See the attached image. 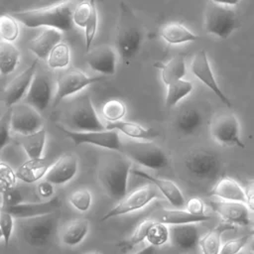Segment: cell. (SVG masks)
Wrapping results in <instances>:
<instances>
[{
  "instance_id": "obj_1",
  "label": "cell",
  "mask_w": 254,
  "mask_h": 254,
  "mask_svg": "<svg viewBox=\"0 0 254 254\" xmlns=\"http://www.w3.org/2000/svg\"><path fill=\"white\" fill-rule=\"evenodd\" d=\"M131 159L124 153L113 151L103 154L97 165V180L107 195L120 200L127 194Z\"/></svg>"
},
{
  "instance_id": "obj_2",
  "label": "cell",
  "mask_w": 254,
  "mask_h": 254,
  "mask_svg": "<svg viewBox=\"0 0 254 254\" xmlns=\"http://www.w3.org/2000/svg\"><path fill=\"white\" fill-rule=\"evenodd\" d=\"M77 3V0H65L50 8L17 11L13 16L28 28L47 27L68 32L73 29L72 15Z\"/></svg>"
},
{
  "instance_id": "obj_3",
  "label": "cell",
  "mask_w": 254,
  "mask_h": 254,
  "mask_svg": "<svg viewBox=\"0 0 254 254\" xmlns=\"http://www.w3.org/2000/svg\"><path fill=\"white\" fill-rule=\"evenodd\" d=\"M59 222V210L34 217L18 218V235L31 247H46L53 241L58 231Z\"/></svg>"
},
{
  "instance_id": "obj_4",
  "label": "cell",
  "mask_w": 254,
  "mask_h": 254,
  "mask_svg": "<svg viewBox=\"0 0 254 254\" xmlns=\"http://www.w3.org/2000/svg\"><path fill=\"white\" fill-rule=\"evenodd\" d=\"M119 8L115 47L121 59L128 63L140 50L143 42V32L131 8L124 2L120 3Z\"/></svg>"
},
{
  "instance_id": "obj_5",
  "label": "cell",
  "mask_w": 254,
  "mask_h": 254,
  "mask_svg": "<svg viewBox=\"0 0 254 254\" xmlns=\"http://www.w3.org/2000/svg\"><path fill=\"white\" fill-rule=\"evenodd\" d=\"M239 27L237 13L228 5L209 0L205 7L204 29L207 33L221 39H227Z\"/></svg>"
},
{
  "instance_id": "obj_6",
  "label": "cell",
  "mask_w": 254,
  "mask_h": 254,
  "mask_svg": "<svg viewBox=\"0 0 254 254\" xmlns=\"http://www.w3.org/2000/svg\"><path fill=\"white\" fill-rule=\"evenodd\" d=\"M67 125L76 131L104 130L105 126L98 118L88 94L75 98L66 108Z\"/></svg>"
},
{
  "instance_id": "obj_7",
  "label": "cell",
  "mask_w": 254,
  "mask_h": 254,
  "mask_svg": "<svg viewBox=\"0 0 254 254\" xmlns=\"http://www.w3.org/2000/svg\"><path fill=\"white\" fill-rule=\"evenodd\" d=\"M124 153L129 159L151 170H162L169 165V158L164 150L151 142L130 140L123 143Z\"/></svg>"
},
{
  "instance_id": "obj_8",
  "label": "cell",
  "mask_w": 254,
  "mask_h": 254,
  "mask_svg": "<svg viewBox=\"0 0 254 254\" xmlns=\"http://www.w3.org/2000/svg\"><path fill=\"white\" fill-rule=\"evenodd\" d=\"M185 167L189 174L201 181L216 180L221 172L219 158L205 149L190 152L185 159Z\"/></svg>"
},
{
  "instance_id": "obj_9",
  "label": "cell",
  "mask_w": 254,
  "mask_h": 254,
  "mask_svg": "<svg viewBox=\"0 0 254 254\" xmlns=\"http://www.w3.org/2000/svg\"><path fill=\"white\" fill-rule=\"evenodd\" d=\"M102 79H104V74L89 76L76 67H69L63 70L57 78V88L53 99V106H57L65 97L80 91L92 83L101 81Z\"/></svg>"
},
{
  "instance_id": "obj_10",
  "label": "cell",
  "mask_w": 254,
  "mask_h": 254,
  "mask_svg": "<svg viewBox=\"0 0 254 254\" xmlns=\"http://www.w3.org/2000/svg\"><path fill=\"white\" fill-rule=\"evenodd\" d=\"M58 128L68 137L75 146L81 144H90L107 150L119 151L123 150V142L120 140L117 130H96V131H76L67 129L59 125Z\"/></svg>"
},
{
  "instance_id": "obj_11",
  "label": "cell",
  "mask_w": 254,
  "mask_h": 254,
  "mask_svg": "<svg viewBox=\"0 0 254 254\" xmlns=\"http://www.w3.org/2000/svg\"><path fill=\"white\" fill-rule=\"evenodd\" d=\"M156 198H160L158 188L152 183L145 185L133 190L129 194H126L122 199L119 200V202L115 206L109 209L100 218V221H105L112 217H116L141 209Z\"/></svg>"
},
{
  "instance_id": "obj_12",
  "label": "cell",
  "mask_w": 254,
  "mask_h": 254,
  "mask_svg": "<svg viewBox=\"0 0 254 254\" xmlns=\"http://www.w3.org/2000/svg\"><path fill=\"white\" fill-rule=\"evenodd\" d=\"M209 131L211 138L221 146L245 148V144L240 137L238 119L233 113H223L215 116L210 123Z\"/></svg>"
},
{
  "instance_id": "obj_13",
  "label": "cell",
  "mask_w": 254,
  "mask_h": 254,
  "mask_svg": "<svg viewBox=\"0 0 254 254\" xmlns=\"http://www.w3.org/2000/svg\"><path fill=\"white\" fill-rule=\"evenodd\" d=\"M44 120L35 107L29 103H17L11 107L12 131L26 135L43 128Z\"/></svg>"
},
{
  "instance_id": "obj_14",
  "label": "cell",
  "mask_w": 254,
  "mask_h": 254,
  "mask_svg": "<svg viewBox=\"0 0 254 254\" xmlns=\"http://www.w3.org/2000/svg\"><path fill=\"white\" fill-rule=\"evenodd\" d=\"M190 69L193 75L199 79L206 87H208L220 99L222 103H224L227 107H232L230 99L224 94L215 79L205 51H199L193 56Z\"/></svg>"
},
{
  "instance_id": "obj_15",
  "label": "cell",
  "mask_w": 254,
  "mask_h": 254,
  "mask_svg": "<svg viewBox=\"0 0 254 254\" xmlns=\"http://www.w3.org/2000/svg\"><path fill=\"white\" fill-rule=\"evenodd\" d=\"M53 90L54 82L51 75L46 72H36L26 94V102L38 111H44L54 99Z\"/></svg>"
},
{
  "instance_id": "obj_16",
  "label": "cell",
  "mask_w": 254,
  "mask_h": 254,
  "mask_svg": "<svg viewBox=\"0 0 254 254\" xmlns=\"http://www.w3.org/2000/svg\"><path fill=\"white\" fill-rule=\"evenodd\" d=\"M38 63L39 59L37 58L24 71L14 77L4 88L3 101L6 107L10 108L17 104L23 98V96L27 94L36 73Z\"/></svg>"
},
{
  "instance_id": "obj_17",
  "label": "cell",
  "mask_w": 254,
  "mask_h": 254,
  "mask_svg": "<svg viewBox=\"0 0 254 254\" xmlns=\"http://www.w3.org/2000/svg\"><path fill=\"white\" fill-rule=\"evenodd\" d=\"M200 233L195 222L169 225V241L181 251H190L199 245Z\"/></svg>"
},
{
  "instance_id": "obj_18",
  "label": "cell",
  "mask_w": 254,
  "mask_h": 254,
  "mask_svg": "<svg viewBox=\"0 0 254 254\" xmlns=\"http://www.w3.org/2000/svg\"><path fill=\"white\" fill-rule=\"evenodd\" d=\"M215 213L231 224L248 225L250 223L249 210L245 202L234 200H212L209 202Z\"/></svg>"
},
{
  "instance_id": "obj_19",
  "label": "cell",
  "mask_w": 254,
  "mask_h": 254,
  "mask_svg": "<svg viewBox=\"0 0 254 254\" xmlns=\"http://www.w3.org/2000/svg\"><path fill=\"white\" fill-rule=\"evenodd\" d=\"M86 62L90 68L104 75L116 71V53L109 45H100L86 53Z\"/></svg>"
},
{
  "instance_id": "obj_20",
  "label": "cell",
  "mask_w": 254,
  "mask_h": 254,
  "mask_svg": "<svg viewBox=\"0 0 254 254\" xmlns=\"http://www.w3.org/2000/svg\"><path fill=\"white\" fill-rule=\"evenodd\" d=\"M78 160L74 155L65 154L61 156L48 170L45 180L56 185H64L76 175Z\"/></svg>"
},
{
  "instance_id": "obj_21",
  "label": "cell",
  "mask_w": 254,
  "mask_h": 254,
  "mask_svg": "<svg viewBox=\"0 0 254 254\" xmlns=\"http://www.w3.org/2000/svg\"><path fill=\"white\" fill-rule=\"evenodd\" d=\"M132 174L149 181L153 185H155L158 190L161 191V193L167 198V200L176 208H181L183 206H186V199L185 196L180 190V188L170 180L166 179H160L154 176H151L150 174L140 171V170H132Z\"/></svg>"
},
{
  "instance_id": "obj_22",
  "label": "cell",
  "mask_w": 254,
  "mask_h": 254,
  "mask_svg": "<svg viewBox=\"0 0 254 254\" xmlns=\"http://www.w3.org/2000/svg\"><path fill=\"white\" fill-rule=\"evenodd\" d=\"M60 205V198L56 196L42 202H21L19 204L4 209L11 212L16 218H27L58 211Z\"/></svg>"
},
{
  "instance_id": "obj_23",
  "label": "cell",
  "mask_w": 254,
  "mask_h": 254,
  "mask_svg": "<svg viewBox=\"0 0 254 254\" xmlns=\"http://www.w3.org/2000/svg\"><path fill=\"white\" fill-rule=\"evenodd\" d=\"M62 31L55 28H47L29 44V50L38 59H48L51 51L62 40Z\"/></svg>"
},
{
  "instance_id": "obj_24",
  "label": "cell",
  "mask_w": 254,
  "mask_h": 254,
  "mask_svg": "<svg viewBox=\"0 0 254 254\" xmlns=\"http://www.w3.org/2000/svg\"><path fill=\"white\" fill-rule=\"evenodd\" d=\"M105 129L117 130L131 139L138 140H153L160 136V132L158 130L132 121L119 120L116 122H108L105 125Z\"/></svg>"
},
{
  "instance_id": "obj_25",
  "label": "cell",
  "mask_w": 254,
  "mask_h": 254,
  "mask_svg": "<svg viewBox=\"0 0 254 254\" xmlns=\"http://www.w3.org/2000/svg\"><path fill=\"white\" fill-rule=\"evenodd\" d=\"M53 163L47 158L29 159L16 171L18 180L24 183H35L44 178Z\"/></svg>"
},
{
  "instance_id": "obj_26",
  "label": "cell",
  "mask_w": 254,
  "mask_h": 254,
  "mask_svg": "<svg viewBox=\"0 0 254 254\" xmlns=\"http://www.w3.org/2000/svg\"><path fill=\"white\" fill-rule=\"evenodd\" d=\"M210 194L225 200H234L245 202L247 200L246 190L233 179L222 177L214 185Z\"/></svg>"
},
{
  "instance_id": "obj_27",
  "label": "cell",
  "mask_w": 254,
  "mask_h": 254,
  "mask_svg": "<svg viewBox=\"0 0 254 254\" xmlns=\"http://www.w3.org/2000/svg\"><path fill=\"white\" fill-rule=\"evenodd\" d=\"M211 216L208 214L196 215L189 212L187 209L183 210L180 208L177 209H167L162 208L157 211L156 216L153 219L164 222L168 225L171 224H183V223H190V222H203L210 219Z\"/></svg>"
},
{
  "instance_id": "obj_28",
  "label": "cell",
  "mask_w": 254,
  "mask_h": 254,
  "mask_svg": "<svg viewBox=\"0 0 254 254\" xmlns=\"http://www.w3.org/2000/svg\"><path fill=\"white\" fill-rule=\"evenodd\" d=\"M203 117L199 110L193 107H188L181 110L174 121L176 129L186 135L194 134L202 125Z\"/></svg>"
},
{
  "instance_id": "obj_29",
  "label": "cell",
  "mask_w": 254,
  "mask_h": 254,
  "mask_svg": "<svg viewBox=\"0 0 254 254\" xmlns=\"http://www.w3.org/2000/svg\"><path fill=\"white\" fill-rule=\"evenodd\" d=\"M160 35L165 42L171 45L195 42L199 39V36L192 33L180 22H169L165 24L160 31Z\"/></svg>"
},
{
  "instance_id": "obj_30",
  "label": "cell",
  "mask_w": 254,
  "mask_h": 254,
  "mask_svg": "<svg viewBox=\"0 0 254 254\" xmlns=\"http://www.w3.org/2000/svg\"><path fill=\"white\" fill-rule=\"evenodd\" d=\"M235 229V227L229 222L219 223L212 230L207 232L199 240V247L204 254H218L221 248V235L227 230Z\"/></svg>"
},
{
  "instance_id": "obj_31",
  "label": "cell",
  "mask_w": 254,
  "mask_h": 254,
  "mask_svg": "<svg viewBox=\"0 0 254 254\" xmlns=\"http://www.w3.org/2000/svg\"><path fill=\"white\" fill-rule=\"evenodd\" d=\"M161 68V77L167 86L170 83L182 79L186 75V59L183 55L171 58L165 64L159 65Z\"/></svg>"
},
{
  "instance_id": "obj_32",
  "label": "cell",
  "mask_w": 254,
  "mask_h": 254,
  "mask_svg": "<svg viewBox=\"0 0 254 254\" xmlns=\"http://www.w3.org/2000/svg\"><path fill=\"white\" fill-rule=\"evenodd\" d=\"M46 139L47 132L45 128H41L34 133L22 135L20 138V144L29 159L41 158L44 152Z\"/></svg>"
},
{
  "instance_id": "obj_33",
  "label": "cell",
  "mask_w": 254,
  "mask_h": 254,
  "mask_svg": "<svg viewBox=\"0 0 254 254\" xmlns=\"http://www.w3.org/2000/svg\"><path fill=\"white\" fill-rule=\"evenodd\" d=\"M89 230V221L83 218L70 221L62 233V242L66 246H75L79 244L87 235Z\"/></svg>"
},
{
  "instance_id": "obj_34",
  "label": "cell",
  "mask_w": 254,
  "mask_h": 254,
  "mask_svg": "<svg viewBox=\"0 0 254 254\" xmlns=\"http://www.w3.org/2000/svg\"><path fill=\"white\" fill-rule=\"evenodd\" d=\"M20 61V52L12 42H0V70L2 75L15 70Z\"/></svg>"
},
{
  "instance_id": "obj_35",
  "label": "cell",
  "mask_w": 254,
  "mask_h": 254,
  "mask_svg": "<svg viewBox=\"0 0 254 254\" xmlns=\"http://www.w3.org/2000/svg\"><path fill=\"white\" fill-rule=\"evenodd\" d=\"M192 90V82L183 78L170 83L169 85H167L166 107L168 109L174 107L180 100L189 95Z\"/></svg>"
},
{
  "instance_id": "obj_36",
  "label": "cell",
  "mask_w": 254,
  "mask_h": 254,
  "mask_svg": "<svg viewBox=\"0 0 254 254\" xmlns=\"http://www.w3.org/2000/svg\"><path fill=\"white\" fill-rule=\"evenodd\" d=\"M155 219L153 218H146L143 219L135 228L133 234L127 238L122 240L120 243H118V247L123 251H129L131 249H133L136 245H138L139 243L143 242L145 239H147V235L149 232V229L151 227V225L153 224Z\"/></svg>"
},
{
  "instance_id": "obj_37",
  "label": "cell",
  "mask_w": 254,
  "mask_h": 254,
  "mask_svg": "<svg viewBox=\"0 0 254 254\" xmlns=\"http://www.w3.org/2000/svg\"><path fill=\"white\" fill-rule=\"evenodd\" d=\"M70 62V50L66 43L60 42L51 51L47 63L51 68H64Z\"/></svg>"
},
{
  "instance_id": "obj_38",
  "label": "cell",
  "mask_w": 254,
  "mask_h": 254,
  "mask_svg": "<svg viewBox=\"0 0 254 254\" xmlns=\"http://www.w3.org/2000/svg\"><path fill=\"white\" fill-rule=\"evenodd\" d=\"M126 112L127 107L125 103L119 99H109L103 104L101 108V113L108 122H116L122 120Z\"/></svg>"
},
{
  "instance_id": "obj_39",
  "label": "cell",
  "mask_w": 254,
  "mask_h": 254,
  "mask_svg": "<svg viewBox=\"0 0 254 254\" xmlns=\"http://www.w3.org/2000/svg\"><path fill=\"white\" fill-rule=\"evenodd\" d=\"M92 17H98V14L96 8H92L89 1L81 0L76 4L72 15L74 25L84 29L87 22Z\"/></svg>"
},
{
  "instance_id": "obj_40",
  "label": "cell",
  "mask_w": 254,
  "mask_h": 254,
  "mask_svg": "<svg viewBox=\"0 0 254 254\" xmlns=\"http://www.w3.org/2000/svg\"><path fill=\"white\" fill-rule=\"evenodd\" d=\"M18 20L13 15L4 14L0 17V37L7 42H14L19 36Z\"/></svg>"
},
{
  "instance_id": "obj_41",
  "label": "cell",
  "mask_w": 254,
  "mask_h": 254,
  "mask_svg": "<svg viewBox=\"0 0 254 254\" xmlns=\"http://www.w3.org/2000/svg\"><path fill=\"white\" fill-rule=\"evenodd\" d=\"M169 240V225L158 221L154 220L153 224L151 225L148 235H147V241L153 246H162L167 241Z\"/></svg>"
},
{
  "instance_id": "obj_42",
  "label": "cell",
  "mask_w": 254,
  "mask_h": 254,
  "mask_svg": "<svg viewBox=\"0 0 254 254\" xmlns=\"http://www.w3.org/2000/svg\"><path fill=\"white\" fill-rule=\"evenodd\" d=\"M70 204L79 211H86L91 205L92 196L87 189H78L71 192L68 197Z\"/></svg>"
},
{
  "instance_id": "obj_43",
  "label": "cell",
  "mask_w": 254,
  "mask_h": 254,
  "mask_svg": "<svg viewBox=\"0 0 254 254\" xmlns=\"http://www.w3.org/2000/svg\"><path fill=\"white\" fill-rule=\"evenodd\" d=\"M17 175L16 172L13 171V169L6 163L1 162L0 163V188L1 192L12 189L16 186L17 181Z\"/></svg>"
},
{
  "instance_id": "obj_44",
  "label": "cell",
  "mask_w": 254,
  "mask_h": 254,
  "mask_svg": "<svg viewBox=\"0 0 254 254\" xmlns=\"http://www.w3.org/2000/svg\"><path fill=\"white\" fill-rule=\"evenodd\" d=\"M14 215L9 212L8 210L1 208V212H0V228H1V236L4 240L5 245L7 246L13 229H14Z\"/></svg>"
},
{
  "instance_id": "obj_45",
  "label": "cell",
  "mask_w": 254,
  "mask_h": 254,
  "mask_svg": "<svg viewBox=\"0 0 254 254\" xmlns=\"http://www.w3.org/2000/svg\"><path fill=\"white\" fill-rule=\"evenodd\" d=\"M249 242V235L241 236L238 238H234L226 241L221 245L220 252L221 254H234L240 252L243 247H245Z\"/></svg>"
},
{
  "instance_id": "obj_46",
  "label": "cell",
  "mask_w": 254,
  "mask_h": 254,
  "mask_svg": "<svg viewBox=\"0 0 254 254\" xmlns=\"http://www.w3.org/2000/svg\"><path fill=\"white\" fill-rule=\"evenodd\" d=\"M10 130L11 128V107L7 111L0 121V149L3 150L10 141Z\"/></svg>"
},
{
  "instance_id": "obj_47",
  "label": "cell",
  "mask_w": 254,
  "mask_h": 254,
  "mask_svg": "<svg viewBox=\"0 0 254 254\" xmlns=\"http://www.w3.org/2000/svg\"><path fill=\"white\" fill-rule=\"evenodd\" d=\"M1 194H2V207L1 208H9L16 204H19L22 202V199H23L21 192L15 187L1 192Z\"/></svg>"
},
{
  "instance_id": "obj_48",
  "label": "cell",
  "mask_w": 254,
  "mask_h": 254,
  "mask_svg": "<svg viewBox=\"0 0 254 254\" xmlns=\"http://www.w3.org/2000/svg\"><path fill=\"white\" fill-rule=\"evenodd\" d=\"M186 209L192 214H196V215L205 214V204L198 197H192L189 199L186 202Z\"/></svg>"
},
{
  "instance_id": "obj_49",
  "label": "cell",
  "mask_w": 254,
  "mask_h": 254,
  "mask_svg": "<svg viewBox=\"0 0 254 254\" xmlns=\"http://www.w3.org/2000/svg\"><path fill=\"white\" fill-rule=\"evenodd\" d=\"M55 185L48 182L47 180H44L38 185V192L41 197L43 198H50L55 192Z\"/></svg>"
},
{
  "instance_id": "obj_50",
  "label": "cell",
  "mask_w": 254,
  "mask_h": 254,
  "mask_svg": "<svg viewBox=\"0 0 254 254\" xmlns=\"http://www.w3.org/2000/svg\"><path fill=\"white\" fill-rule=\"evenodd\" d=\"M246 204L248 208H250L251 210H254V190L253 189H250V190L247 192Z\"/></svg>"
},
{
  "instance_id": "obj_51",
  "label": "cell",
  "mask_w": 254,
  "mask_h": 254,
  "mask_svg": "<svg viewBox=\"0 0 254 254\" xmlns=\"http://www.w3.org/2000/svg\"><path fill=\"white\" fill-rule=\"evenodd\" d=\"M215 3L222 4V5H228V6H234L239 3V0H212Z\"/></svg>"
},
{
  "instance_id": "obj_52",
  "label": "cell",
  "mask_w": 254,
  "mask_h": 254,
  "mask_svg": "<svg viewBox=\"0 0 254 254\" xmlns=\"http://www.w3.org/2000/svg\"><path fill=\"white\" fill-rule=\"evenodd\" d=\"M248 247H249L250 251L254 252V238H252V239L248 242Z\"/></svg>"
},
{
  "instance_id": "obj_53",
  "label": "cell",
  "mask_w": 254,
  "mask_h": 254,
  "mask_svg": "<svg viewBox=\"0 0 254 254\" xmlns=\"http://www.w3.org/2000/svg\"><path fill=\"white\" fill-rule=\"evenodd\" d=\"M88 1H89V3H90V5H91V7H92V8H96L95 0H88Z\"/></svg>"
},
{
  "instance_id": "obj_54",
  "label": "cell",
  "mask_w": 254,
  "mask_h": 254,
  "mask_svg": "<svg viewBox=\"0 0 254 254\" xmlns=\"http://www.w3.org/2000/svg\"><path fill=\"white\" fill-rule=\"evenodd\" d=\"M249 187H250V189H253V190H254V181H251V182H250Z\"/></svg>"
},
{
  "instance_id": "obj_55",
  "label": "cell",
  "mask_w": 254,
  "mask_h": 254,
  "mask_svg": "<svg viewBox=\"0 0 254 254\" xmlns=\"http://www.w3.org/2000/svg\"><path fill=\"white\" fill-rule=\"evenodd\" d=\"M249 234H250V235H253V236H254V226H253V227L251 228V230L249 231Z\"/></svg>"
},
{
  "instance_id": "obj_56",
  "label": "cell",
  "mask_w": 254,
  "mask_h": 254,
  "mask_svg": "<svg viewBox=\"0 0 254 254\" xmlns=\"http://www.w3.org/2000/svg\"><path fill=\"white\" fill-rule=\"evenodd\" d=\"M28 1H31V2H37V1H42V0H28Z\"/></svg>"
},
{
  "instance_id": "obj_57",
  "label": "cell",
  "mask_w": 254,
  "mask_h": 254,
  "mask_svg": "<svg viewBox=\"0 0 254 254\" xmlns=\"http://www.w3.org/2000/svg\"><path fill=\"white\" fill-rule=\"evenodd\" d=\"M253 223H254V220H253Z\"/></svg>"
}]
</instances>
